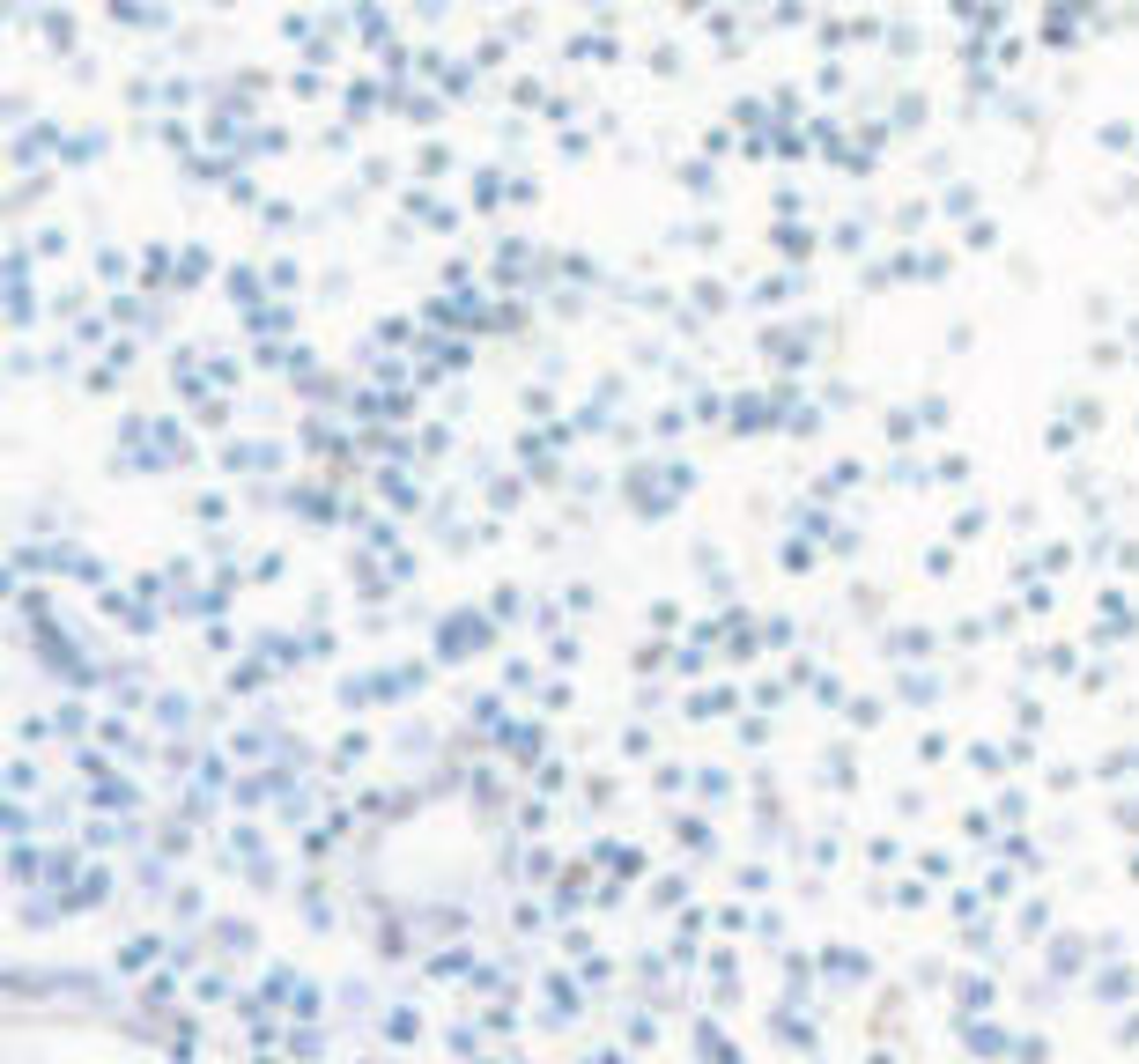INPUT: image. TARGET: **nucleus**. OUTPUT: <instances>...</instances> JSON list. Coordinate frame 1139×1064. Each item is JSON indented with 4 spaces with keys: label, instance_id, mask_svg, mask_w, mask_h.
Listing matches in <instances>:
<instances>
[{
    "label": "nucleus",
    "instance_id": "obj_1",
    "mask_svg": "<svg viewBox=\"0 0 1139 1064\" xmlns=\"http://www.w3.org/2000/svg\"><path fill=\"white\" fill-rule=\"evenodd\" d=\"M489 644H496V613H444L437 621V658L444 666H459V658L489 651Z\"/></svg>",
    "mask_w": 1139,
    "mask_h": 1064
},
{
    "label": "nucleus",
    "instance_id": "obj_2",
    "mask_svg": "<svg viewBox=\"0 0 1139 1064\" xmlns=\"http://www.w3.org/2000/svg\"><path fill=\"white\" fill-rule=\"evenodd\" d=\"M37 37L53 44V53H75V15H67V8H45V15H37Z\"/></svg>",
    "mask_w": 1139,
    "mask_h": 1064
},
{
    "label": "nucleus",
    "instance_id": "obj_3",
    "mask_svg": "<svg viewBox=\"0 0 1139 1064\" xmlns=\"http://www.w3.org/2000/svg\"><path fill=\"white\" fill-rule=\"evenodd\" d=\"M570 60H585V67H607L614 60V37L600 30V37H570Z\"/></svg>",
    "mask_w": 1139,
    "mask_h": 1064
},
{
    "label": "nucleus",
    "instance_id": "obj_4",
    "mask_svg": "<svg viewBox=\"0 0 1139 1064\" xmlns=\"http://www.w3.org/2000/svg\"><path fill=\"white\" fill-rule=\"evenodd\" d=\"M770 236H777V252H785V259H806V252H814V229H799V222H777Z\"/></svg>",
    "mask_w": 1139,
    "mask_h": 1064
},
{
    "label": "nucleus",
    "instance_id": "obj_5",
    "mask_svg": "<svg viewBox=\"0 0 1139 1064\" xmlns=\"http://www.w3.org/2000/svg\"><path fill=\"white\" fill-rule=\"evenodd\" d=\"M1087 968V954H1080V939H1058L1051 946V976H1080Z\"/></svg>",
    "mask_w": 1139,
    "mask_h": 1064
},
{
    "label": "nucleus",
    "instance_id": "obj_6",
    "mask_svg": "<svg viewBox=\"0 0 1139 1064\" xmlns=\"http://www.w3.org/2000/svg\"><path fill=\"white\" fill-rule=\"evenodd\" d=\"M991 1005V983H962V1012H984Z\"/></svg>",
    "mask_w": 1139,
    "mask_h": 1064
},
{
    "label": "nucleus",
    "instance_id": "obj_7",
    "mask_svg": "<svg viewBox=\"0 0 1139 1064\" xmlns=\"http://www.w3.org/2000/svg\"><path fill=\"white\" fill-rule=\"evenodd\" d=\"M1132 872H1139V865H1132Z\"/></svg>",
    "mask_w": 1139,
    "mask_h": 1064
}]
</instances>
